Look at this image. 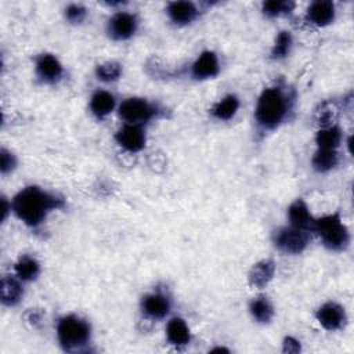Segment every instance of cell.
Instances as JSON below:
<instances>
[{
  "label": "cell",
  "instance_id": "cell-22",
  "mask_svg": "<svg viewBox=\"0 0 354 354\" xmlns=\"http://www.w3.org/2000/svg\"><path fill=\"white\" fill-rule=\"evenodd\" d=\"M12 274L18 277L24 283H32L40 277L41 264L33 254L24 253L14 261Z\"/></svg>",
  "mask_w": 354,
  "mask_h": 354
},
{
  "label": "cell",
  "instance_id": "cell-33",
  "mask_svg": "<svg viewBox=\"0 0 354 354\" xmlns=\"http://www.w3.org/2000/svg\"><path fill=\"white\" fill-rule=\"evenodd\" d=\"M1 202V223H6L8 217L12 214V206H11V198H7L4 194L0 198Z\"/></svg>",
  "mask_w": 354,
  "mask_h": 354
},
{
  "label": "cell",
  "instance_id": "cell-6",
  "mask_svg": "<svg viewBox=\"0 0 354 354\" xmlns=\"http://www.w3.org/2000/svg\"><path fill=\"white\" fill-rule=\"evenodd\" d=\"M310 231L293 227L290 224L279 225L271 232L272 246L282 254L297 256L306 252L311 242Z\"/></svg>",
  "mask_w": 354,
  "mask_h": 354
},
{
  "label": "cell",
  "instance_id": "cell-3",
  "mask_svg": "<svg viewBox=\"0 0 354 354\" xmlns=\"http://www.w3.org/2000/svg\"><path fill=\"white\" fill-rule=\"evenodd\" d=\"M55 337L65 353L90 351L93 344V325L80 314L68 313L55 322Z\"/></svg>",
  "mask_w": 354,
  "mask_h": 354
},
{
  "label": "cell",
  "instance_id": "cell-15",
  "mask_svg": "<svg viewBox=\"0 0 354 354\" xmlns=\"http://www.w3.org/2000/svg\"><path fill=\"white\" fill-rule=\"evenodd\" d=\"M119 101L116 95L106 88H97L88 98V111L97 120H105L113 112H116Z\"/></svg>",
  "mask_w": 354,
  "mask_h": 354
},
{
  "label": "cell",
  "instance_id": "cell-34",
  "mask_svg": "<svg viewBox=\"0 0 354 354\" xmlns=\"http://www.w3.org/2000/svg\"><path fill=\"white\" fill-rule=\"evenodd\" d=\"M209 353H231V350L227 348V347H224V346H216V347L210 348Z\"/></svg>",
  "mask_w": 354,
  "mask_h": 354
},
{
  "label": "cell",
  "instance_id": "cell-12",
  "mask_svg": "<svg viewBox=\"0 0 354 354\" xmlns=\"http://www.w3.org/2000/svg\"><path fill=\"white\" fill-rule=\"evenodd\" d=\"M113 141L124 152L138 153L147 147V127L122 123V126L113 133Z\"/></svg>",
  "mask_w": 354,
  "mask_h": 354
},
{
  "label": "cell",
  "instance_id": "cell-25",
  "mask_svg": "<svg viewBox=\"0 0 354 354\" xmlns=\"http://www.w3.org/2000/svg\"><path fill=\"white\" fill-rule=\"evenodd\" d=\"M295 46V37L293 33L288 29L279 30L272 41V46L270 48V58L272 61H283L286 59L293 50Z\"/></svg>",
  "mask_w": 354,
  "mask_h": 354
},
{
  "label": "cell",
  "instance_id": "cell-28",
  "mask_svg": "<svg viewBox=\"0 0 354 354\" xmlns=\"http://www.w3.org/2000/svg\"><path fill=\"white\" fill-rule=\"evenodd\" d=\"M314 120L318 127L330 126L337 123V106L332 101H322L314 112Z\"/></svg>",
  "mask_w": 354,
  "mask_h": 354
},
{
  "label": "cell",
  "instance_id": "cell-16",
  "mask_svg": "<svg viewBox=\"0 0 354 354\" xmlns=\"http://www.w3.org/2000/svg\"><path fill=\"white\" fill-rule=\"evenodd\" d=\"M165 339L171 347L177 350H183L191 344L192 332L189 325L183 317L173 315L167 318V322L165 326Z\"/></svg>",
  "mask_w": 354,
  "mask_h": 354
},
{
  "label": "cell",
  "instance_id": "cell-31",
  "mask_svg": "<svg viewBox=\"0 0 354 354\" xmlns=\"http://www.w3.org/2000/svg\"><path fill=\"white\" fill-rule=\"evenodd\" d=\"M301 351V342L292 336V335H286L282 339V353L285 354H299Z\"/></svg>",
  "mask_w": 354,
  "mask_h": 354
},
{
  "label": "cell",
  "instance_id": "cell-8",
  "mask_svg": "<svg viewBox=\"0 0 354 354\" xmlns=\"http://www.w3.org/2000/svg\"><path fill=\"white\" fill-rule=\"evenodd\" d=\"M173 310V297L166 289L155 288L140 299L141 317L151 322L167 319Z\"/></svg>",
  "mask_w": 354,
  "mask_h": 354
},
{
  "label": "cell",
  "instance_id": "cell-23",
  "mask_svg": "<svg viewBox=\"0 0 354 354\" xmlns=\"http://www.w3.org/2000/svg\"><path fill=\"white\" fill-rule=\"evenodd\" d=\"M314 142L317 148L339 149L344 144V131L339 123L318 127L314 134Z\"/></svg>",
  "mask_w": 354,
  "mask_h": 354
},
{
  "label": "cell",
  "instance_id": "cell-13",
  "mask_svg": "<svg viewBox=\"0 0 354 354\" xmlns=\"http://www.w3.org/2000/svg\"><path fill=\"white\" fill-rule=\"evenodd\" d=\"M202 8L199 4L188 0L170 1L165 7V14L171 25L177 28H185L192 25L201 15Z\"/></svg>",
  "mask_w": 354,
  "mask_h": 354
},
{
  "label": "cell",
  "instance_id": "cell-5",
  "mask_svg": "<svg viewBox=\"0 0 354 354\" xmlns=\"http://www.w3.org/2000/svg\"><path fill=\"white\" fill-rule=\"evenodd\" d=\"M165 111L166 109L160 104L147 97L130 95L119 102L116 113L122 123L147 127L152 122L165 118Z\"/></svg>",
  "mask_w": 354,
  "mask_h": 354
},
{
  "label": "cell",
  "instance_id": "cell-1",
  "mask_svg": "<svg viewBox=\"0 0 354 354\" xmlns=\"http://www.w3.org/2000/svg\"><path fill=\"white\" fill-rule=\"evenodd\" d=\"M297 105V88L283 76L264 86L257 95L252 115L256 138L263 140L290 123L296 116Z\"/></svg>",
  "mask_w": 354,
  "mask_h": 354
},
{
  "label": "cell",
  "instance_id": "cell-20",
  "mask_svg": "<svg viewBox=\"0 0 354 354\" xmlns=\"http://www.w3.org/2000/svg\"><path fill=\"white\" fill-rule=\"evenodd\" d=\"M248 313L253 322L259 325H268L275 317V307L267 295L259 293L249 300Z\"/></svg>",
  "mask_w": 354,
  "mask_h": 354
},
{
  "label": "cell",
  "instance_id": "cell-4",
  "mask_svg": "<svg viewBox=\"0 0 354 354\" xmlns=\"http://www.w3.org/2000/svg\"><path fill=\"white\" fill-rule=\"evenodd\" d=\"M311 234L329 252H346L351 245V232L339 210L315 217Z\"/></svg>",
  "mask_w": 354,
  "mask_h": 354
},
{
  "label": "cell",
  "instance_id": "cell-7",
  "mask_svg": "<svg viewBox=\"0 0 354 354\" xmlns=\"http://www.w3.org/2000/svg\"><path fill=\"white\" fill-rule=\"evenodd\" d=\"M140 29V18L136 12L127 10H116L109 15L105 24V33L109 40L123 43L131 40Z\"/></svg>",
  "mask_w": 354,
  "mask_h": 354
},
{
  "label": "cell",
  "instance_id": "cell-14",
  "mask_svg": "<svg viewBox=\"0 0 354 354\" xmlns=\"http://www.w3.org/2000/svg\"><path fill=\"white\" fill-rule=\"evenodd\" d=\"M336 4L330 0H315L308 4L304 12V21L315 28H326L336 19Z\"/></svg>",
  "mask_w": 354,
  "mask_h": 354
},
{
  "label": "cell",
  "instance_id": "cell-32",
  "mask_svg": "<svg viewBox=\"0 0 354 354\" xmlns=\"http://www.w3.org/2000/svg\"><path fill=\"white\" fill-rule=\"evenodd\" d=\"M25 321L32 325L33 328H39L43 322V318H44V313L40 310V308H29L26 313H25Z\"/></svg>",
  "mask_w": 354,
  "mask_h": 354
},
{
  "label": "cell",
  "instance_id": "cell-18",
  "mask_svg": "<svg viewBox=\"0 0 354 354\" xmlns=\"http://www.w3.org/2000/svg\"><path fill=\"white\" fill-rule=\"evenodd\" d=\"M277 272V264L272 259H261L252 264L248 271V283L250 288L263 290L274 279Z\"/></svg>",
  "mask_w": 354,
  "mask_h": 354
},
{
  "label": "cell",
  "instance_id": "cell-2",
  "mask_svg": "<svg viewBox=\"0 0 354 354\" xmlns=\"http://www.w3.org/2000/svg\"><path fill=\"white\" fill-rule=\"evenodd\" d=\"M12 216L33 232L41 231L48 217L66 207L61 194L37 184H29L17 191L11 198Z\"/></svg>",
  "mask_w": 354,
  "mask_h": 354
},
{
  "label": "cell",
  "instance_id": "cell-11",
  "mask_svg": "<svg viewBox=\"0 0 354 354\" xmlns=\"http://www.w3.org/2000/svg\"><path fill=\"white\" fill-rule=\"evenodd\" d=\"M317 322L328 332H337L346 328L348 315L340 303L335 300H328L319 304L314 313Z\"/></svg>",
  "mask_w": 354,
  "mask_h": 354
},
{
  "label": "cell",
  "instance_id": "cell-21",
  "mask_svg": "<svg viewBox=\"0 0 354 354\" xmlns=\"http://www.w3.org/2000/svg\"><path fill=\"white\" fill-rule=\"evenodd\" d=\"M241 108V98L235 93H228L217 100L209 109L212 119L217 122H230L232 120Z\"/></svg>",
  "mask_w": 354,
  "mask_h": 354
},
{
  "label": "cell",
  "instance_id": "cell-29",
  "mask_svg": "<svg viewBox=\"0 0 354 354\" xmlns=\"http://www.w3.org/2000/svg\"><path fill=\"white\" fill-rule=\"evenodd\" d=\"M64 19L68 25L79 26L84 24L88 17V8L82 3H69L62 11Z\"/></svg>",
  "mask_w": 354,
  "mask_h": 354
},
{
  "label": "cell",
  "instance_id": "cell-19",
  "mask_svg": "<svg viewBox=\"0 0 354 354\" xmlns=\"http://www.w3.org/2000/svg\"><path fill=\"white\" fill-rule=\"evenodd\" d=\"M286 218L288 224L311 232L315 216L313 214L308 203L301 196H299L289 203L286 209Z\"/></svg>",
  "mask_w": 354,
  "mask_h": 354
},
{
  "label": "cell",
  "instance_id": "cell-26",
  "mask_svg": "<svg viewBox=\"0 0 354 354\" xmlns=\"http://www.w3.org/2000/svg\"><path fill=\"white\" fill-rule=\"evenodd\" d=\"M94 76L98 82L104 84H113L122 79L123 65L115 59L100 62L94 68Z\"/></svg>",
  "mask_w": 354,
  "mask_h": 354
},
{
  "label": "cell",
  "instance_id": "cell-9",
  "mask_svg": "<svg viewBox=\"0 0 354 354\" xmlns=\"http://www.w3.org/2000/svg\"><path fill=\"white\" fill-rule=\"evenodd\" d=\"M33 75L39 84L54 87L65 79L66 71L55 54L43 51L33 58Z\"/></svg>",
  "mask_w": 354,
  "mask_h": 354
},
{
  "label": "cell",
  "instance_id": "cell-27",
  "mask_svg": "<svg viewBox=\"0 0 354 354\" xmlns=\"http://www.w3.org/2000/svg\"><path fill=\"white\" fill-rule=\"evenodd\" d=\"M295 8H296V3L290 0H268V1H263L260 6L261 14L268 19L288 17L293 14Z\"/></svg>",
  "mask_w": 354,
  "mask_h": 354
},
{
  "label": "cell",
  "instance_id": "cell-30",
  "mask_svg": "<svg viewBox=\"0 0 354 354\" xmlns=\"http://www.w3.org/2000/svg\"><path fill=\"white\" fill-rule=\"evenodd\" d=\"M18 167V156L8 148H0V173L1 176L12 174Z\"/></svg>",
  "mask_w": 354,
  "mask_h": 354
},
{
  "label": "cell",
  "instance_id": "cell-10",
  "mask_svg": "<svg viewBox=\"0 0 354 354\" xmlns=\"http://www.w3.org/2000/svg\"><path fill=\"white\" fill-rule=\"evenodd\" d=\"M221 72L220 55L214 50L201 51L188 66V76L195 82L216 79Z\"/></svg>",
  "mask_w": 354,
  "mask_h": 354
},
{
  "label": "cell",
  "instance_id": "cell-24",
  "mask_svg": "<svg viewBox=\"0 0 354 354\" xmlns=\"http://www.w3.org/2000/svg\"><path fill=\"white\" fill-rule=\"evenodd\" d=\"M340 165V152L339 149H324L315 148L310 166L318 174H328L333 171Z\"/></svg>",
  "mask_w": 354,
  "mask_h": 354
},
{
  "label": "cell",
  "instance_id": "cell-17",
  "mask_svg": "<svg viewBox=\"0 0 354 354\" xmlns=\"http://www.w3.org/2000/svg\"><path fill=\"white\" fill-rule=\"evenodd\" d=\"M25 296V283L14 274L1 277L0 281V301L3 307L14 308L21 304Z\"/></svg>",
  "mask_w": 354,
  "mask_h": 354
}]
</instances>
